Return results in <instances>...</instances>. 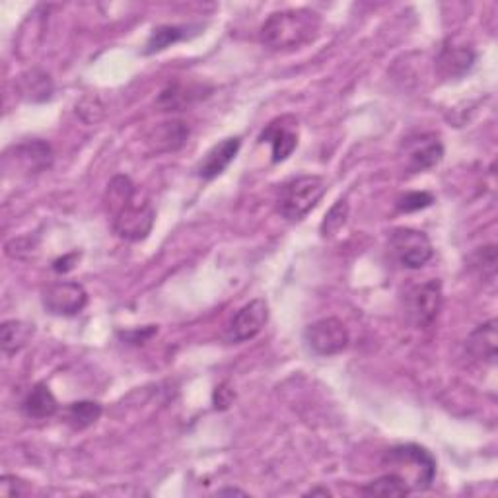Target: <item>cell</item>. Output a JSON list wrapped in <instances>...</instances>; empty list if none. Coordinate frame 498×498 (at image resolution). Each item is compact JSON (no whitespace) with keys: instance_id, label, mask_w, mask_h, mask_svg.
I'll return each mask as SVG.
<instances>
[{"instance_id":"30bf717a","label":"cell","mask_w":498,"mask_h":498,"mask_svg":"<svg viewBox=\"0 0 498 498\" xmlns=\"http://www.w3.org/2000/svg\"><path fill=\"white\" fill-rule=\"evenodd\" d=\"M444 158V146L434 135H423L415 140L407 142V150H405V168L411 174H421V171H429L436 168Z\"/></svg>"},{"instance_id":"5bb4252c","label":"cell","mask_w":498,"mask_h":498,"mask_svg":"<svg viewBox=\"0 0 498 498\" xmlns=\"http://www.w3.org/2000/svg\"><path fill=\"white\" fill-rule=\"evenodd\" d=\"M14 150V164L18 162L26 174H42L53 164V150L45 140H28Z\"/></svg>"},{"instance_id":"5b68a950","label":"cell","mask_w":498,"mask_h":498,"mask_svg":"<svg viewBox=\"0 0 498 498\" xmlns=\"http://www.w3.org/2000/svg\"><path fill=\"white\" fill-rule=\"evenodd\" d=\"M444 304L442 284L439 279L413 287L405 296V312L415 328H431L439 320Z\"/></svg>"},{"instance_id":"4fadbf2b","label":"cell","mask_w":498,"mask_h":498,"mask_svg":"<svg viewBox=\"0 0 498 498\" xmlns=\"http://www.w3.org/2000/svg\"><path fill=\"white\" fill-rule=\"evenodd\" d=\"M475 63V51L465 43H457L455 39H448L440 49V55L436 59L440 75L444 78H462L470 73Z\"/></svg>"},{"instance_id":"7a4b0ae2","label":"cell","mask_w":498,"mask_h":498,"mask_svg":"<svg viewBox=\"0 0 498 498\" xmlns=\"http://www.w3.org/2000/svg\"><path fill=\"white\" fill-rule=\"evenodd\" d=\"M321 28L320 14L308 8L282 10L271 14L261 26V43L273 51L298 49L316 39Z\"/></svg>"},{"instance_id":"9a60e30c","label":"cell","mask_w":498,"mask_h":498,"mask_svg":"<svg viewBox=\"0 0 498 498\" xmlns=\"http://www.w3.org/2000/svg\"><path fill=\"white\" fill-rule=\"evenodd\" d=\"M20 409L28 419H49L59 411V401L47 383H36L20 405Z\"/></svg>"},{"instance_id":"6da1fadb","label":"cell","mask_w":498,"mask_h":498,"mask_svg":"<svg viewBox=\"0 0 498 498\" xmlns=\"http://www.w3.org/2000/svg\"><path fill=\"white\" fill-rule=\"evenodd\" d=\"M106 207L119 238L127 241L146 240L154 226V210L148 202L137 201V186L127 176H115L107 183Z\"/></svg>"},{"instance_id":"4316f807","label":"cell","mask_w":498,"mask_h":498,"mask_svg":"<svg viewBox=\"0 0 498 498\" xmlns=\"http://www.w3.org/2000/svg\"><path fill=\"white\" fill-rule=\"evenodd\" d=\"M158 333L156 325H146V328L140 329H130V331H119V337L127 341L129 344H145L148 339L154 337Z\"/></svg>"},{"instance_id":"f1b7e54d","label":"cell","mask_w":498,"mask_h":498,"mask_svg":"<svg viewBox=\"0 0 498 498\" xmlns=\"http://www.w3.org/2000/svg\"><path fill=\"white\" fill-rule=\"evenodd\" d=\"M80 256L78 253H70V256H65V257H60L53 263V271L55 273H68V271H73L75 265H76V259Z\"/></svg>"},{"instance_id":"8992f818","label":"cell","mask_w":498,"mask_h":498,"mask_svg":"<svg viewBox=\"0 0 498 498\" xmlns=\"http://www.w3.org/2000/svg\"><path fill=\"white\" fill-rule=\"evenodd\" d=\"M304 341L318 357H333L349 347L351 335L341 320L323 318L308 325L304 331Z\"/></svg>"},{"instance_id":"9c48e42d","label":"cell","mask_w":498,"mask_h":498,"mask_svg":"<svg viewBox=\"0 0 498 498\" xmlns=\"http://www.w3.org/2000/svg\"><path fill=\"white\" fill-rule=\"evenodd\" d=\"M267 321H269V304L263 298L251 300L232 318L226 331V341L232 344H240L256 339L257 335L265 329Z\"/></svg>"},{"instance_id":"cb8c5ba5","label":"cell","mask_w":498,"mask_h":498,"mask_svg":"<svg viewBox=\"0 0 498 498\" xmlns=\"http://www.w3.org/2000/svg\"><path fill=\"white\" fill-rule=\"evenodd\" d=\"M22 90L24 94H29L32 99H47L51 96V80L45 73H39V70H32L28 76L22 80Z\"/></svg>"},{"instance_id":"d4e9b609","label":"cell","mask_w":498,"mask_h":498,"mask_svg":"<svg viewBox=\"0 0 498 498\" xmlns=\"http://www.w3.org/2000/svg\"><path fill=\"white\" fill-rule=\"evenodd\" d=\"M434 202V197L431 193L426 191H411V193H405L398 199V210L399 212H415V210H423L426 207H431Z\"/></svg>"},{"instance_id":"ac0fdd59","label":"cell","mask_w":498,"mask_h":498,"mask_svg":"<svg viewBox=\"0 0 498 498\" xmlns=\"http://www.w3.org/2000/svg\"><path fill=\"white\" fill-rule=\"evenodd\" d=\"M34 325L22 320H8L0 325V347L6 357L22 351L29 339L34 337Z\"/></svg>"},{"instance_id":"484cf974","label":"cell","mask_w":498,"mask_h":498,"mask_svg":"<svg viewBox=\"0 0 498 498\" xmlns=\"http://www.w3.org/2000/svg\"><path fill=\"white\" fill-rule=\"evenodd\" d=\"M473 263H475V267L479 269V273L483 274V279H493L494 273H496V248L494 246L481 248L479 251L475 253Z\"/></svg>"},{"instance_id":"603a6c76","label":"cell","mask_w":498,"mask_h":498,"mask_svg":"<svg viewBox=\"0 0 498 498\" xmlns=\"http://www.w3.org/2000/svg\"><path fill=\"white\" fill-rule=\"evenodd\" d=\"M349 218V202L344 199H339L335 205L331 207V210L325 215L323 222H321V236L323 238H331L337 233L344 225H347Z\"/></svg>"},{"instance_id":"ffe728a7","label":"cell","mask_w":498,"mask_h":498,"mask_svg":"<svg viewBox=\"0 0 498 498\" xmlns=\"http://www.w3.org/2000/svg\"><path fill=\"white\" fill-rule=\"evenodd\" d=\"M101 413H104V409L96 401H75L67 405L65 423L73 426L75 431H84L99 421Z\"/></svg>"},{"instance_id":"7c38bea8","label":"cell","mask_w":498,"mask_h":498,"mask_svg":"<svg viewBox=\"0 0 498 498\" xmlns=\"http://www.w3.org/2000/svg\"><path fill=\"white\" fill-rule=\"evenodd\" d=\"M289 119L290 117H281L273 121L259 137V142H269L271 145L273 164H281V162L289 160L292 152L298 146V133L296 129H294V121L290 125H287Z\"/></svg>"},{"instance_id":"83f0119b","label":"cell","mask_w":498,"mask_h":498,"mask_svg":"<svg viewBox=\"0 0 498 498\" xmlns=\"http://www.w3.org/2000/svg\"><path fill=\"white\" fill-rule=\"evenodd\" d=\"M26 481L16 475H3L0 479V494L3 496H22L26 494Z\"/></svg>"},{"instance_id":"ba28073f","label":"cell","mask_w":498,"mask_h":498,"mask_svg":"<svg viewBox=\"0 0 498 498\" xmlns=\"http://www.w3.org/2000/svg\"><path fill=\"white\" fill-rule=\"evenodd\" d=\"M43 308L53 316H78L86 308L88 292L80 282L75 281H59L49 284L42 292Z\"/></svg>"},{"instance_id":"2e32d148","label":"cell","mask_w":498,"mask_h":498,"mask_svg":"<svg viewBox=\"0 0 498 498\" xmlns=\"http://www.w3.org/2000/svg\"><path fill=\"white\" fill-rule=\"evenodd\" d=\"M496 343H498V333H496V320L485 321L479 325L467 339V349L473 354L477 360H483L486 364L496 362Z\"/></svg>"},{"instance_id":"52a82bcc","label":"cell","mask_w":498,"mask_h":498,"mask_svg":"<svg viewBox=\"0 0 498 498\" xmlns=\"http://www.w3.org/2000/svg\"><path fill=\"white\" fill-rule=\"evenodd\" d=\"M390 248L403 267L421 269L434 256L431 238L415 228H395L390 236Z\"/></svg>"},{"instance_id":"8fae6325","label":"cell","mask_w":498,"mask_h":498,"mask_svg":"<svg viewBox=\"0 0 498 498\" xmlns=\"http://www.w3.org/2000/svg\"><path fill=\"white\" fill-rule=\"evenodd\" d=\"M241 148V138L240 137H228L225 140H220L218 145L212 146L205 158L201 160V164L197 166V176L205 181H210L218 178L220 174H225V170L236 160L238 152Z\"/></svg>"},{"instance_id":"3957f363","label":"cell","mask_w":498,"mask_h":498,"mask_svg":"<svg viewBox=\"0 0 498 498\" xmlns=\"http://www.w3.org/2000/svg\"><path fill=\"white\" fill-rule=\"evenodd\" d=\"M383 467L399 475L413 491H429L436 477L434 455L419 444H399L383 454Z\"/></svg>"},{"instance_id":"d6986e66","label":"cell","mask_w":498,"mask_h":498,"mask_svg":"<svg viewBox=\"0 0 498 498\" xmlns=\"http://www.w3.org/2000/svg\"><path fill=\"white\" fill-rule=\"evenodd\" d=\"M360 494L364 496H383V498H399L411 494L409 485L405 483L399 475L395 473H385L378 479L366 483L360 486Z\"/></svg>"},{"instance_id":"7402d4cb","label":"cell","mask_w":498,"mask_h":498,"mask_svg":"<svg viewBox=\"0 0 498 498\" xmlns=\"http://www.w3.org/2000/svg\"><path fill=\"white\" fill-rule=\"evenodd\" d=\"M201 98V90H193V88H183L179 84L168 86L164 91H162L158 98V104L164 107L166 111H179L186 106H189L193 99Z\"/></svg>"},{"instance_id":"f546056e","label":"cell","mask_w":498,"mask_h":498,"mask_svg":"<svg viewBox=\"0 0 498 498\" xmlns=\"http://www.w3.org/2000/svg\"><path fill=\"white\" fill-rule=\"evenodd\" d=\"M226 494H230V496H233V494L246 496L248 493H246V491H241V489H220V491H217V496H226Z\"/></svg>"},{"instance_id":"277c9868","label":"cell","mask_w":498,"mask_h":498,"mask_svg":"<svg viewBox=\"0 0 498 498\" xmlns=\"http://www.w3.org/2000/svg\"><path fill=\"white\" fill-rule=\"evenodd\" d=\"M328 191L321 176H298L284 183L279 197V212L284 220L298 222L318 207Z\"/></svg>"},{"instance_id":"4dcf8cb0","label":"cell","mask_w":498,"mask_h":498,"mask_svg":"<svg viewBox=\"0 0 498 498\" xmlns=\"http://www.w3.org/2000/svg\"><path fill=\"white\" fill-rule=\"evenodd\" d=\"M318 494H321V496H331V491H329V489H321V486H318V489H312V491L306 493V496H318Z\"/></svg>"},{"instance_id":"e0dca14e","label":"cell","mask_w":498,"mask_h":498,"mask_svg":"<svg viewBox=\"0 0 498 498\" xmlns=\"http://www.w3.org/2000/svg\"><path fill=\"white\" fill-rule=\"evenodd\" d=\"M189 138V127L183 121H170V123H160L152 130L148 142L152 150L156 152H174L186 145Z\"/></svg>"},{"instance_id":"44dd1931","label":"cell","mask_w":498,"mask_h":498,"mask_svg":"<svg viewBox=\"0 0 498 498\" xmlns=\"http://www.w3.org/2000/svg\"><path fill=\"white\" fill-rule=\"evenodd\" d=\"M189 28L186 26H158L152 29V34L145 47V55H154L171 47L174 43L183 42V39L189 37Z\"/></svg>"}]
</instances>
